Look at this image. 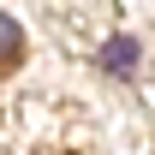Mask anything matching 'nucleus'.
<instances>
[{
	"instance_id": "1",
	"label": "nucleus",
	"mask_w": 155,
	"mask_h": 155,
	"mask_svg": "<svg viewBox=\"0 0 155 155\" xmlns=\"http://www.w3.org/2000/svg\"><path fill=\"white\" fill-rule=\"evenodd\" d=\"M131 60H137V42L131 36H114L107 54H101V66H107V72H131Z\"/></svg>"
},
{
	"instance_id": "2",
	"label": "nucleus",
	"mask_w": 155,
	"mask_h": 155,
	"mask_svg": "<svg viewBox=\"0 0 155 155\" xmlns=\"http://www.w3.org/2000/svg\"><path fill=\"white\" fill-rule=\"evenodd\" d=\"M18 42H24V30L6 18V12H0V60H6V54H18Z\"/></svg>"
}]
</instances>
